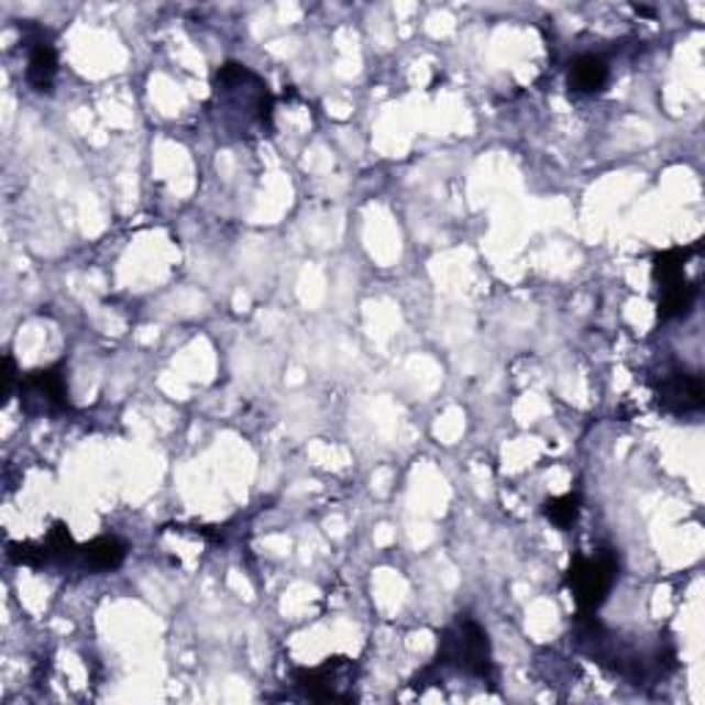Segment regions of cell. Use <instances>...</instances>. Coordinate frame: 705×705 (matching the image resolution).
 Instances as JSON below:
<instances>
[{
  "label": "cell",
  "instance_id": "1",
  "mask_svg": "<svg viewBox=\"0 0 705 705\" xmlns=\"http://www.w3.org/2000/svg\"><path fill=\"white\" fill-rule=\"evenodd\" d=\"M212 117L234 139H249L254 130H271L273 95L265 80L243 64H223L212 84Z\"/></svg>",
  "mask_w": 705,
  "mask_h": 705
},
{
  "label": "cell",
  "instance_id": "2",
  "mask_svg": "<svg viewBox=\"0 0 705 705\" xmlns=\"http://www.w3.org/2000/svg\"><path fill=\"white\" fill-rule=\"evenodd\" d=\"M433 667L491 681L494 678V656H491V639L485 628L472 615L455 617V623L439 634V653H436Z\"/></svg>",
  "mask_w": 705,
  "mask_h": 705
},
{
  "label": "cell",
  "instance_id": "3",
  "mask_svg": "<svg viewBox=\"0 0 705 705\" xmlns=\"http://www.w3.org/2000/svg\"><path fill=\"white\" fill-rule=\"evenodd\" d=\"M620 576V560L612 549H598L593 557H573L568 568V587L576 601L579 615H595L609 598Z\"/></svg>",
  "mask_w": 705,
  "mask_h": 705
},
{
  "label": "cell",
  "instance_id": "4",
  "mask_svg": "<svg viewBox=\"0 0 705 705\" xmlns=\"http://www.w3.org/2000/svg\"><path fill=\"white\" fill-rule=\"evenodd\" d=\"M356 664L350 659H328L320 667H300L293 672V686L300 697L315 703H353L356 700Z\"/></svg>",
  "mask_w": 705,
  "mask_h": 705
},
{
  "label": "cell",
  "instance_id": "5",
  "mask_svg": "<svg viewBox=\"0 0 705 705\" xmlns=\"http://www.w3.org/2000/svg\"><path fill=\"white\" fill-rule=\"evenodd\" d=\"M20 406L29 417H64L73 411L69 403V384H67V370L64 364H53L47 370H34V373L23 375L20 381Z\"/></svg>",
  "mask_w": 705,
  "mask_h": 705
},
{
  "label": "cell",
  "instance_id": "6",
  "mask_svg": "<svg viewBox=\"0 0 705 705\" xmlns=\"http://www.w3.org/2000/svg\"><path fill=\"white\" fill-rule=\"evenodd\" d=\"M656 400L664 411L683 417V414H697L705 406L703 378L686 370H672L661 375V384L656 386Z\"/></svg>",
  "mask_w": 705,
  "mask_h": 705
},
{
  "label": "cell",
  "instance_id": "7",
  "mask_svg": "<svg viewBox=\"0 0 705 705\" xmlns=\"http://www.w3.org/2000/svg\"><path fill=\"white\" fill-rule=\"evenodd\" d=\"M124 560H128V543L102 535V538H95L80 546L75 568L84 573H91V576H100V573H111L117 568H122Z\"/></svg>",
  "mask_w": 705,
  "mask_h": 705
},
{
  "label": "cell",
  "instance_id": "8",
  "mask_svg": "<svg viewBox=\"0 0 705 705\" xmlns=\"http://www.w3.org/2000/svg\"><path fill=\"white\" fill-rule=\"evenodd\" d=\"M58 75V53L51 42L40 40L31 42L29 47V67H25V80L36 95H51L53 84Z\"/></svg>",
  "mask_w": 705,
  "mask_h": 705
},
{
  "label": "cell",
  "instance_id": "9",
  "mask_svg": "<svg viewBox=\"0 0 705 705\" xmlns=\"http://www.w3.org/2000/svg\"><path fill=\"white\" fill-rule=\"evenodd\" d=\"M609 80V64L604 62L595 53H584V56H576L568 67V84H571L573 91H582V95H595L601 91Z\"/></svg>",
  "mask_w": 705,
  "mask_h": 705
},
{
  "label": "cell",
  "instance_id": "10",
  "mask_svg": "<svg viewBox=\"0 0 705 705\" xmlns=\"http://www.w3.org/2000/svg\"><path fill=\"white\" fill-rule=\"evenodd\" d=\"M694 304H697V287L686 278H675V282L659 284V317L661 320H683L692 315Z\"/></svg>",
  "mask_w": 705,
  "mask_h": 705
},
{
  "label": "cell",
  "instance_id": "11",
  "mask_svg": "<svg viewBox=\"0 0 705 705\" xmlns=\"http://www.w3.org/2000/svg\"><path fill=\"white\" fill-rule=\"evenodd\" d=\"M694 254V249H667L659 251L653 256V278L656 284L675 282V278L683 276V267H686V260Z\"/></svg>",
  "mask_w": 705,
  "mask_h": 705
},
{
  "label": "cell",
  "instance_id": "12",
  "mask_svg": "<svg viewBox=\"0 0 705 705\" xmlns=\"http://www.w3.org/2000/svg\"><path fill=\"white\" fill-rule=\"evenodd\" d=\"M579 513H582V494L554 496V499H549L543 505V516L560 529H571L576 524Z\"/></svg>",
  "mask_w": 705,
  "mask_h": 705
},
{
  "label": "cell",
  "instance_id": "13",
  "mask_svg": "<svg viewBox=\"0 0 705 705\" xmlns=\"http://www.w3.org/2000/svg\"><path fill=\"white\" fill-rule=\"evenodd\" d=\"M7 557L14 562V565H25V568H45L47 565L45 543H9Z\"/></svg>",
  "mask_w": 705,
  "mask_h": 705
},
{
  "label": "cell",
  "instance_id": "14",
  "mask_svg": "<svg viewBox=\"0 0 705 705\" xmlns=\"http://www.w3.org/2000/svg\"><path fill=\"white\" fill-rule=\"evenodd\" d=\"M20 381L23 378H18V364H14V359L7 353V356H3V403L12 400L14 389H20Z\"/></svg>",
  "mask_w": 705,
  "mask_h": 705
}]
</instances>
